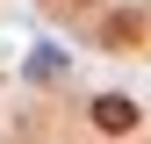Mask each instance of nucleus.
Wrapping results in <instances>:
<instances>
[{
  "label": "nucleus",
  "instance_id": "nucleus-1",
  "mask_svg": "<svg viewBox=\"0 0 151 144\" xmlns=\"http://www.w3.org/2000/svg\"><path fill=\"white\" fill-rule=\"evenodd\" d=\"M93 130H101V137H137V130H144V115H137V101L101 94V101H93Z\"/></svg>",
  "mask_w": 151,
  "mask_h": 144
},
{
  "label": "nucleus",
  "instance_id": "nucleus-2",
  "mask_svg": "<svg viewBox=\"0 0 151 144\" xmlns=\"http://www.w3.org/2000/svg\"><path fill=\"white\" fill-rule=\"evenodd\" d=\"M108 43H137V14H115L108 22Z\"/></svg>",
  "mask_w": 151,
  "mask_h": 144
},
{
  "label": "nucleus",
  "instance_id": "nucleus-3",
  "mask_svg": "<svg viewBox=\"0 0 151 144\" xmlns=\"http://www.w3.org/2000/svg\"><path fill=\"white\" fill-rule=\"evenodd\" d=\"M58 7H93V0H58Z\"/></svg>",
  "mask_w": 151,
  "mask_h": 144
}]
</instances>
